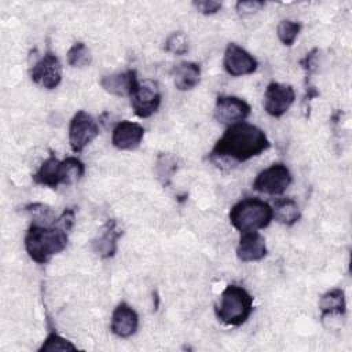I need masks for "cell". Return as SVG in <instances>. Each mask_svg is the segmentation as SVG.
Masks as SVG:
<instances>
[{
  "mask_svg": "<svg viewBox=\"0 0 352 352\" xmlns=\"http://www.w3.org/2000/svg\"><path fill=\"white\" fill-rule=\"evenodd\" d=\"M270 146L271 142L261 128L242 121L227 126L209 153V158L217 166L236 165L260 155Z\"/></svg>",
  "mask_w": 352,
  "mask_h": 352,
  "instance_id": "obj_1",
  "label": "cell"
},
{
  "mask_svg": "<svg viewBox=\"0 0 352 352\" xmlns=\"http://www.w3.org/2000/svg\"><path fill=\"white\" fill-rule=\"evenodd\" d=\"M73 224V209H65L54 223L33 221L23 239L28 256L37 264L48 263L55 254L66 249Z\"/></svg>",
  "mask_w": 352,
  "mask_h": 352,
  "instance_id": "obj_2",
  "label": "cell"
},
{
  "mask_svg": "<svg viewBox=\"0 0 352 352\" xmlns=\"http://www.w3.org/2000/svg\"><path fill=\"white\" fill-rule=\"evenodd\" d=\"M253 312V297L242 286L227 285L214 305L217 319L227 326L243 324Z\"/></svg>",
  "mask_w": 352,
  "mask_h": 352,
  "instance_id": "obj_3",
  "label": "cell"
},
{
  "mask_svg": "<svg viewBox=\"0 0 352 352\" xmlns=\"http://www.w3.org/2000/svg\"><path fill=\"white\" fill-rule=\"evenodd\" d=\"M85 173L84 162L77 157H67L63 161L51 154L32 176L33 182L50 188H58L59 184L70 186L78 182Z\"/></svg>",
  "mask_w": 352,
  "mask_h": 352,
  "instance_id": "obj_4",
  "label": "cell"
},
{
  "mask_svg": "<svg viewBox=\"0 0 352 352\" xmlns=\"http://www.w3.org/2000/svg\"><path fill=\"white\" fill-rule=\"evenodd\" d=\"M231 226L242 232L258 231L270 226L274 220L272 206L258 198L248 197L238 201L228 213Z\"/></svg>",
  "mask_w": 352,
  "mask_h": 352,
  "instance_id": "obj_5",
  "label": "cell"
},
{
  "mask_svg": "<svg viewBox=\"0 0 352 352\" xmlns=\"http://www.w3.org/2000/svg\"><path fill=\"white\" fill-rule=\"evenodd\" d=\"M131 106L139 118H148L155 114L161 106L162 94L154 80L138 81L129 94Z\"/></svg>",
  "mask_w": 352,
  "mask_h": 352,
  "instance_id": "obj_6",
  "label": "cell"
},
{
  "mask_svg": "<svg viewBox=\"0 0 352 352\" xmlns=\"http://www.w3.org/2000/svg\"><path fill=\"white\" fill-rule=\"evenodd\" d=\"M292 180L293 177L289 168L282 162H275L256 176L253 190L268 195H280L287 190Z\"/></svg>",
  "mask_w": 352,
  "mask_h": 352,
  "instance_id": "obj_7",
  "label": "cell"
},
{
  "mask_svg": "<svg viewBox=\"0 0 352 352\" xmlns=\"http://www.w3.org/2000/svg\"><path fill=\"white\" fill-rule=\"evenodd\" d=\"M99 135L95 118L84 110H78L69 125V144L73 153H81Z\"/></svg>",
  "mask_w": 352,
  "mask_h": 352,
  "instance_id": "obj_8",
  "label": "cell"
},
{
  "mask_svg": "<svg viewBox=\"0 0 352 352\" xmlns=\"http://www.w3.org/2000/svg\"><path fill=\"white\" fill-rule=\"evenodd\" d=\"M30 80L45 89H55L62 81V63L59 58L51 51L45 52L30 67Z\"/></svg>",
  "mask_w": 352,
  "mask_h": 352,
  "instance_id": "obj_9",
  "label": "cell"
},
{
  "mask_svg": "<svg viewBox=\"0 0 352 352\" xmlns=\"http://www.w3.org/2000/svg\"><path fill=\"white\" fill-rule=\"evenodd\" d=\"M250 104L234 95H219L214 106V120L223 125H232L245 121L250 114Z\"/></svg>",
  "mask_w": 352,
  "mask_h": 352,
  "instance_id": "obj_10",
  "label": "cell"
},
{
  "mask_svg": "<svg viewBox=\"0 0 352 352\" xmlns=\"http://www.w3.org/2000/svg\"><path fill=\"white\" fill-rule=\"evenodd\" d=\"M296 100V92L292 85L282 82H270L264 94V110L275 118L282 117Z\"/></svg>",
  "mask_w": 352,
  "mask_h": 352,
  "instance_id": "obj_11",
  "label": "cell"
},
{
  "mask_svg": "<svg viewBox=\"0 0 352 352\" xmlns=\"http://www.w3.org/2000/svg\"><path fill=\"white\" fill-rule=\"evenodd\" d=\"M223 66L230 76L239 77L254 73L258 67V62L245 48H242L236 43H230L224 52Z\"/></svg>",
  "mask_w": 352,
  "mask_h": 352,
  "instance_id": "obj_12",
  "label": "cell"
},
{
  "mask_svg": "<svg viewBox=\"0 0 352 352\" xmlns=\"http://www.w3.org/2000/svg\"><path fill=\"white\" fill-rule=\"evenodd\" d=\"M144 138V128L133 121H120L111 132V143L117 150L132 151L136 150Z\"/></svg>",
  "mask_w": 352,
  "mask_h": 352,
  "instance_id": "obj_13",
  "label": "cell"
},
{
  "mask_svg": "<svg viewBox=\"0 0 352 352\" xmlns=\"http://www.w3.org/2000/svg\"><path fill=\"white\" fill-rule=\"evenodd\" d=\"M138 327H139L138 312L129 304L120 302L111 314V323H110L111 333L120 338H129L138 331Z\"/></svg>",
  "mask_w": 352,
  "mask_h": 352,
  "instance_id": "obj_14",
  "label": "cell"
},
{
  "mask_svg": "<svg viewBox=\"0 0 352 352\" xmlns=\"http://www.w3.org/2000/svg\"><path fill=\"white\" fill-rule=\"evenodd\" d=\"M267 256V245L264 236L258 231L242 232L238 246L236 257L241 261H260Z\"/></svg>",
  "mask_w": 352,
  "mask_h": 352,
  "instance_id": "obj_15",
  "label": "cell"
},
{
  "mask_svg": "<svg viewBox=\"0 0 352 352\" xmlns=\"http://www.w3.org/2000/svg\"><path fill=\"white\" fill-rule=\"evenodd\" d=\"M122 230L118 228L117 220L109 219L102 227V232L92 241V250L102 258H110L117 252V241L121 238Z\"/></svg>",
  "mask_w": 352,
  "mask_h": 352,
  "instance_id": "obj_16",
  "label": "cell"
},
{
  "mask_svg": "<svg viewBox=\"0 0 352 352\" xmlns=\"http://www.w3.org/2000/svg\"><path fill=\"white\" fill-rule=\"evenodd\" d=\"M139 78L136 70L128 69L125 72L103 76L99 80V84L104 91L116 96H129L133 87L138 84Z\"/></svg>",
  "mask_w": 352,
  "mask_h": 352,
  "instance_id": "obj_17",
  "label": "cell"
},
{
  "mask_svg": "<svg viewBox=\"0 0 352 352\" xmlns=\"http://www.w3.org/2000/svg\"><path fill=\"white\" fill-rule=\"evenodd\" d=\"M175 87L179 91H191L199 84L201 66L195 62H180L172 70Z\"/></svg>",
  "mask_w": 352,
  "mask_h": 352,
  "instance_id": "obj_18",
  "label": "cell"
},
{
  "mask_svg": "<svg viewBox=\"0 0 352 352\" xmlns=\"http://www.w3.org/2000/svg\"><path fill=\"white\" fill-rule=\"evenodd\" d=\"M319 309L322 319H324L327 315H345L346 301L344 290L336 287L322 294L319 300Z\"/></svg>",
  "mask_w": 352,
  "mask_h": 352,
  "instance_id": "obj_19",
  "label": "cell"
},
{
  "mask_svg": "<svg viewBox=\"0 0 352 352\" xmlns=\"http://www.w3.org/2000/svg\"><path fill=\"white\" fill-rule=\"evenodd\" d=\"M272 214L278 223L292 227L300 220L301 210L293 198H279L272 206Z\"/></svg>",
  "mask_w": 352,
  "mask_h": 352,
  "instance_id": "obj_20",
  "label": "cell"
},
{
  "mask_svg": "<svg viewBox=\"0 0 352 352\" xmlns=\"http://www.w3.org/2000/svg\"><path fill=\"white\" fill-rule=\"evenodd\" d=\"M155 170H157V177L161 182V184L165 186V187L169 186L175 172L177 170V160H176V157L169 154V153H161L157 157Z\"/></svg>",
  "mask_w": 352,
  "mask_h": 352,
  "instance_id": "obj_21",
  "label": "cell"
},
{
  "mask_svg": "<svg viewBox=\"0 0 352 352\" xmlns=\"http://www.w3.org/2000/svg\"><path fill=\"white\" fill-rule=\"evenodd\" d=\"M300 30H301V25L298 22L290 21V19H283L276 26L278 38L286 47H292L294 44L296 38L300 34Z\"/></svg>",
  "mask_w": 352,
  "mask_h": 352,
  "instance_id": "obj_22",
  "label": "cell"
},
{
  "mask_svg": "<svg viewBox=\"0 0 352 352\" xmlns=\"http://www.w3.org/2000/svg\"><path fill=\"white\" fill-rule=\"evenodd\" d=\"M67 63L73 67H85L91 63V52L85 43L76 41L67 51Z\"/></svg>",
  "mask_w": 352,
  "mask_h": 352,
  "instance_id": "obj_23",
  "label": "cell"
},
{
  "mask_svg": "<svg viewBox=\"0 0 352 352\" xmlns=\"http://www.w3.org/2000/svg\"><path fill=\"white\" fill-rule=\"evenodd\" d=\"M76 349H77V346L72 341L63 338L56 331H51L47 336V338L44 340V342L41 344V346L38 348L40 352H48V351H51V352L52 351H76Z\"/></svg>",
  "mask_w": 352,
  "mask_h": 352,
  "instance_id": "obj_24",
  "label": "cell"
},
{
  "mask_svg": "<svg viewBox=\"0 0 352 352\" xmlns=\"http://www.w3.org/2000/svg\"><path fill=\"white\" fill-rule=\"evenodd\" d=\"M165 51L173 55H184L188 51V40L183 32H173L165 40Z\"/></svg>",
  "mask_w": 352,
  "mask_h": 352,
  "instance_id": "obj_25",
  "label": "cell"
},
{
  "mask_svg": "<svg viewBox=\"0 0 352 352\" xmlns=\"http://www.w3.org/2000/svg\"><path fill=\"white\" fill-rule=\"evenodd\" d=\"M192 6L197 8V11H199L204 15L216 14L221 8V3L213 1V0H198V1H194Z\"/></svg>",
  "mask_w": 352,
  "mask_h": 352,
  "instance_id": "obj_26",
  "label": "cell"
},
{
  "mask_svg": "<svg viewBox=\"0 0 352 352\" xmlns=\"http://www.w3.org/2000/svg\"><path fill=\"white\" fill-rule=\"evenodd\" d=\"M265 6L264 1H256V0H249V1H238L235 8L238 14L241 15H248V14H254L260 11Z\"/></svg>",
  "mask_w": 352,
  "mask_h": 352,
  "instance_id": "obj_27",
  "label": "cell"
}]
</instances>
